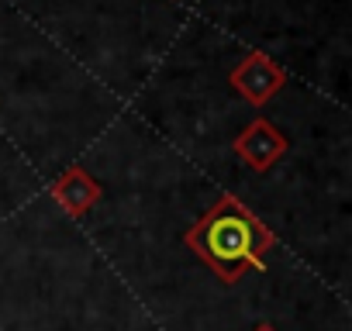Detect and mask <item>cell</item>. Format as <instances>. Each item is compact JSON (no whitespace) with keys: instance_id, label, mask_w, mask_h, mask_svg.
Here are the masks:
<instances>
[{"instance_id":"obj_2","label":"cell","mask_w":352,"mask_h":331,"mask_svg":"<svg viewBox=\"0 0 352 331\" xmlns=\"http://www.w3.org/2000/svg\"><path fill=\"white\" fill-rule=\"evenodd\" d=\"M232 90L242 93L252 107L270 104L283 87H287V69L280 62H273L266 52H249L235 69H232Z\"/></svg>"},{"instance_id":"obj_5","label":"cell","mask_w":352,"mask_h":331,"mask_svg":"<svg viewBox=\"0 0 352 331\" xmlns=\"http://www.w3.org/2000/svg\"><path fill=\"white\" fill-rule=\"evenodd\" d=\"M256 331H276V328H273V324H259Z\"/></svg>"},{"instance_id":"obj_1","label":"cell","mask_w":352,"mask_h":331,"mask_svg":"<svg viewBox=\"0 0 352 331\" xmlns=\"http://www.w3.org/2000/svg\"><path fill=\"white\" fill-rule=\"evenodd\" d=\"M184 245L225 283H239L245 273L259 269L276 245V235L232 194H225L211 211L194 221V228L184 235Z\"/></svg>"},{"instance_id":"obj_4","label":"cell","mask_w":352,"mask_h":331,"mask_svg":"<svg viewBox=\"0 0 352 331\" xmlns=\"http://www.w3.org/2000/svg\"><path fill=\"white\" fill-rule=\"evenodd\" d=\"M100 194H104V187L83 170V166H69V170L52 183L56 204H59L66 214H73V218H83V214L100 201Z\"/></svg>"},{"instance_id":"obj_3","label":"cell","mask_w":352,"mask_h":331,"mask_svg":"<svg viewBox=\"0 0 352 331\" xmlns=\"http://www.w3.org/2000/svg\"><path fill=\"white\" fill-rule=\"evenodd\" d=\"M287 148H290V141H287V135L276 128V124H270L266 117H256L235 141H232V152L249 166L252 173H266V170H273V166L287 155Z\"/></svg>"}]
</instances>
